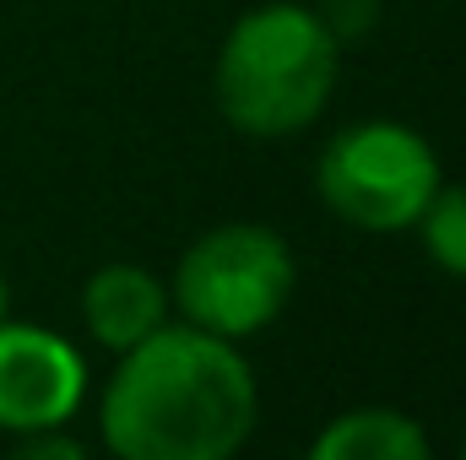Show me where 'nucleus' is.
<instances>
[{
  "instance_id": "2",
  "label": "nucleus",
  "mask_w": 466,
  "mask_h": 460,
  "mask_svg": "<svg viewBox=\"0 0 466 460\" xmlns=\"http://www.w3.org/2000/svg\"><path fill=\"white\" fill-rule=\"evenodd\" d=\"M342 38L315 5L271 0L244 11L218 49V109L233 130L277 141L309 130L337 93Z\"/></svg>"
},
{
  "instance_id": "1",
  "label": "nucleus",
  "mask_w": 466,
  "mask_h": 460,
  "mask_svg": "<svg viewBox=\"0 0 466 460\" xmlns=\"http://www.w3.org/2000/svg\"><path fill=\"white\" fill-rule=\"evenodd\" d=\"M260 417V390L238 342L201 325H157L119 352L98 428L119 460H228Z\"/></svg>"
},
{
  "instance_id": "10",
  "label": "nucleus",
  "mask_w": 466,
  "mask_h": 460,
  "mask_svg": "<svg viewBox=\"0 0 466 460\" xmlns=\"http://www.w3.org/2000/svg\"><path fill=\"white\" fill-rule=\"evenodd\" d=\"M315 11L326 16V27H331L337 38H358V33H369V27H374L380 0H320Z\"/></svg>"
},
{
  "instance_id": "7",
  "label": "nucleus",
  "mask_w": 466,
  "mask_h": 460,
  "mask_svg": "<svg viewBox=\"0 0 466 460\" xmlns=\"http://www.w3.org/2000/svg\"><path fill=\"white\" fill-rule=\"evenodd\" d=\"M315 460H429L434 445L423 434L418 417L396 412V406H352L342 417H331L315 445Z\"/></svg>"
},
{
  "instance_id": "5",
  "label": "nucleus",
  "mask_w": 466,
  "mask_h": 460,
  "mask_svg": "<svg viewBox=\"0 0 466 460\" xmlns=\"http://www.w3.org/2000/svg\"><path fill=\"white\" fill-rule=\"evenodd\" d=\"M87 395V363L82 352L27 320H0V434H33L60 428L76 417Z\"/></svg>"
},
{
  "instance_id": "6",
  "label": "nucleus",
  "mask_w": 466,
  "mask_h": 460,
  "mask_svg": "<svg viewBox=\"0 0 466 460\" xmlns=\"http://www.w3.org/2000/svg\"><path fill=\"white\" fill-rule=\"evenodd\" d=\"M168 315H174L168 282H157L147 265H130V260L93 271L82 287V325L109 352H130L136 342H147L157 325H168Z\"/></svg>"
},
{
  "instance_id": "4",
  "label": "nucleus",
  "mask_w": 466,
  "mask_h": 460,
  "mask_svg": "<svg viewBox=\"0 0 466 460\" xmlns=\"http://www.w3.org/2000/svg\"><path fill=\"white\" fill-rule=\"evenodd\" d=\"M445 185L434 146L396 119H358L337 130L315 163V190L331 217L358 233H407Z\"/></svg>"
},
{
  "instance_id": "12",
  "label": "nucleus",
  "mask_w": 466,
  "mask_h": 460,
  "mask_svg": "<svg viewBox=\"0 0 466 460\" xmlns=\"http://www.w3.org/2000/svg\"><path fill=\"white\" fill-rule=\"evenodd\" d=\"M461 455H466V439H461Z\"/></svg>"
},
{
  "instance_id": "11",
  "label": "nucleus",
  "mask_w": 466,
  "mask_h": 460,
  "mask_svg": "<svg viewBox=\"0 0 466 460\" xmlns=\"http://www.w3.org/2000/svg\"><path fill=\"white\" fill-rule=\"evenodd\" d=\"M0 320H5V276H0Z\"/></svg>"
},
{
  "instance_id": "3",
  "label": "nucleus",
  "mask_w": 466,
  "mask_h": 460,
  "mask_svg": "<svg viewBox=\"0 0 466 460\" xmlns=\"http://www.w3.org/2000/svg\"><path fill=\"white\" fill-rule=\"evenodd\" d=\"M299 265L288 238L266 223H223L201 233L168 282V304L185 325H201L223 342H249L288 309Z\"/></svg>"
},
{
  "instance_id": "8",
  "label": "nucleus",
  "mask_w": 466,
  "mask_h": 460,
  "mask_svg": "<svg viewBox=\"0 0 466 460\" xmlns=\"http://www.w3.org/2000/svg\"><path fill=\"white\" fill-rule=\"evenodd\" d=\"M418 233H423V249L440 271L466 276V185H440L418 217Z\"/></svg>"
},
{
  "instance_id": "9",
  "label": "nucleus",
  "mask_w": 466,
  "mask_h": 460,
  "mask_svg": "<svg viewBox=\"0 0 466 460\" xmlns=\"http://www.w3.org/2000/svg\"><path fill=\"white\" fill-rule=\"evenodd\" d=\"M11 450L27 460H82V445L66 434V423L60 428H33V434H16L11 439Z\"/></svg>"
}]
</instances>
